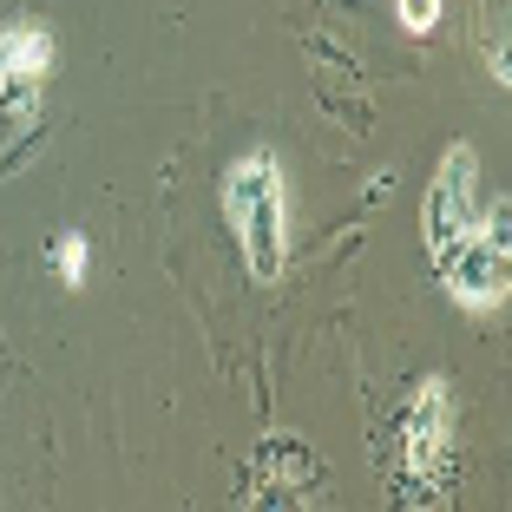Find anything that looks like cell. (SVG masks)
<instances>
[{
	"label": "cell",
	"instance_id": "cell-1",
	"mask_svg": "<svg viewBox=\"0 0 512 512\" xmlns=\"http://www.w3.org/2000/svg\"><path fill=\"white\" fill-rule=\"evenodd\" d=\"M224 217L243 243L256 283H276L289 263V191H283V165L270 151H250L224 171Z\"/></svg>",
	"mask_w": 512,
	"mask_h": 512
},
{
	"label": "cell",
	"instance_id": "cell-2",
	"mask_svg": "<svg viewBox=\"0 0 512 512\" xmlns=\"http://www.w3.org/2000/svg\"><path fill=\"white\" fill-rule=\"evenodd\" d=\"M394 486L407 506H434L453 486V394L447 381H421L394 414Z\"/></svg>",
	"mask_w": 512,
	"mask_h": 512
},
{
	"label": "cell",
	"instance_id": "cell-3",
	"mask_svg": "<svg viewBox=\"0 0 512 512\" xmlns=\"http://www.w3.org/2000/svg\"><path fill=\"white\" fill-rule=\"evenodd\" d=\"M447 289L460 309H499L512 276V237H506V197H493V217H473V230L440 256Z\"/></svg>",
	"mask_w": 512,
	"mask_h": 512
},
{
	"label": "cell",
	"instance_id": "cell-4",
	"mask_svg": "<svg viewBox=\"0 0 512 512\" xmlns=\"http://www.w3.org/2000/svg\"><path fill=\"white\" fill-rule=\"evenodd\" d=\"M473 171H480V158H473V145H453L447 158H440L434 171V191H427V211H421V230H427V250H434V263L453 250V243L473 230Z\"/></svg>",
	"mask_w": 512,
	"mask_h": 512
},
{
	"label": "cell",
	"instance_id": "cell-5",
	"mask_svg": "<svg viewBox=\"0 0 512 512\" xmlns=\"http://www.w3.org/2000/svg\"><path fill=\"white\" fill-rule=\"evenodd\" d=\"M46 73H53V33L46 27L0 33V86H40Z\"/></svg>",
	"mask_w": 512,
	"mask_h": 512
},
{
	"label": "cell",
	"instance_id": "cell-6",
	"mask_svg": "<svg viewBox=\"0 0 512 512\" xmlns=\"http://www.w3.org/2000/svg\"><path fill=\"white\" fill-rule=\"evenodd\" d=\"M53 270H60V283H86V237L53 243Z\"/></svg>",
	"mask_w": 512,
	"mask_h": 512
},
{
	"label": "cell",
	"instance_id": "cell-7",
	"mask_svg": "<svg viewBox=\"0 0 512 512\" xmlns=\"http://www.w3.org/2000/svg\"><path fill=\"white\" fill-rule=\"evenodd\" d=\"M401 20H407V33H427L440 20V0H401Z\"/></svg>",
	"mask_w": 512,
	"mask_h": 512
}]
</instances>
